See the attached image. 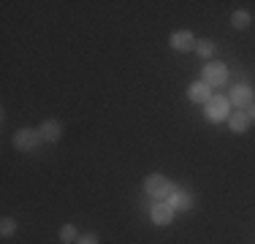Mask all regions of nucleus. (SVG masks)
Segmentation results:
<instances>
[{
	"mask_svg": "<svg viewBox=\"0 0 255 244\" xmlns=\"http://www.w3.org/2000/svg\"><path fill=\"white\" fill-rule=\"evenodd\" d=\"M41 136H44V141H60V136H63V125H60L57 120H46L44 125H41Z\"/></svg>",
	"mask_w": 255,
	"mask_h": 244,
	"instance_id": "obj_10",
	"label": "nucleus"
},
{
	"mask_svg": "<svg viewBox=\"0 0 255 244\" xmlns=\"http://www.w3.org/2000/svg\"><path fill=\"white\" fill-rule=\"evenodd\" d=\"M228 125L234 133H245L247 127H250V117H247V112H234L228 117Z\"/></svg>",
	"mask_w": 255,
	"mask_h": 244,
	"instance_id": "obj_11",
	"label": "nucleus"
},
{
	"mask_svg": "<svg viewBox=\"0 0 255 244\" xmlns=\"http://www.w3.org/2000/svg\"><path fill=\"white\" fill-rule=\"evenodd\" d=\"M196 52L201 54L204 60H212V57H215V52H217V46H215V41H212V38H201V41H196Z\"/></svg>",
	"mask_w": 255,
	"mask_h": 244,
	"instance_id": "obj_13",
	"label": "nucleus"
},
{
	"mask_svg": "<svg viewBox=\"0 0 255 244\" xmlns=\"http://www.w3.org/2000/svg\"><path fill=\"white\" fill-rule=\"evenodd\" d=\"M0 234H3V239L14 236L16 234V220L14 217H3V220H0Z\"/></svg>",
	"mask_w": 255,
	"mask_h": 244,
	"instance_id": "obj_14",
	"label": "nucleus"
},
{
	"mask_svg": "<svg viewBox=\"0 0 255 244\" xmlns=\"http://www.w3.org/2000/svg\"><path fill=\"white\" fill-rule=\"evenodd\" d=\"M187 95H190V101L204 103V106L212 101V98H215V95H212V87H209L206 82H193V84H190V90H187Z\"/></svg>",
	"mask_w": 255,
	"mask_h": 244,
	"instance_id": "obj_7",
	"label": "nucleus"
},
{
	"mask_svg": "<svg viewBox=\"0 0 255 244\" xmlns=\"http://www.w3.org/2000/svg\"><path fill=\"white\" fill-rule=\"evenodd\" d=\"M44 141V136H41V130H35V127H22V130L14 133V146L19 152H33L38 149V144Z\"/></svg>",
	"mask_w": 255,
	"mask_h": 244,
	"instance_id": "obj_2",
	"label": "nucleus"
},
{
	"mask_svg": "<svg viewBox=\"0 0 255 244\" xmlns=\"http://www.w3.org/2000/svg\"><path fill=\"white\" fill-rule=\"evenodd\" d=\"M245 112H247V117H250V122H255V101H253L250 106L245 109Z\"/></svg>",
	"mask_w": 255,
	"mask_h": 244,
	"instance_id": "obj_17",
	"label": "nucleus"
},
{
	"mask_svg": "<svg viewBox=\"0 0 255 244\" xmlns=\"http://www.w3.org/2000/svg\"><path fill=\"white\" fill-rule=\"evenodd\" d=\"M174 220V209L166 204V201H160V204L152 206V223L155 225H168Z\"/></svg>",
	"mask_w": 255,
	"mask_h": 244,
	"instance_id": "obj_9",
	"label": "nucleus"
},
{
	"mask_svg": "<svg viewBox=\"0 0 255 244\" xmlns=\"http://www.w3.org/2000/svg\"><path fill=\"white\" fill-rule=\"evenodd\" d=\"M171 49H177V52H190V49H196V38H193L190 30H179V33L171 35Z\"/></svg>",
	"mask_w": 255,
	"mask_h": 244,
	"instance_id": "obj_8",
	"label": "nucleus"
},
{
	"mask_svg": "<svg viewBox=\"0 0 255 244\" xmlns=\"http://www.w3.org/2000/svg\"><path fill=\"white\" fill-rule=\"evenodd\" d=\"M174 190H177L174 182L168 179V176H163V174H149L147 179H144V193H147L149 198H155L157 204H160V201H168Z\"/></svg>",
	"mask_w": 255,
	"mask_h": 244,
	"instance_id": "obj_1",
	"label": "nucleus"
},
{
	"mask_svg": "<svg viewBox=\"0 0 255 244\" xmlns=\"http://www.w3.org/2000/svg\"><path fill=\"white\" fill-rule=\"evenodd\" d=\"M228 114H231V101L228 98L215 95L209 103H206V120L209 122H223V120H228Z\"/></svg>",
	"mask_w": 255,
	"mask_h": 244,
	"instance_id": "obj_3",
	"label": "nucleus"
},
{
	"mask_svg": "<svg viewBox=\"0 0 255 244\" xmlns=\"http://www.w3.org/2000/svg\"><path fill=\"white\" fill-rule=\"evenodd\" d=\"M231 103H234L239 112H245L247 106L255 101V95H253V87L250 84H234V90H231V98H228Z\"/></svg>",
	"mask_w": 255,
	"mask_h": 244,
	"instance_id": "obj_5",
	"label": "nucleus"
},
{
	"mask_svg": "<svg viewBox=\"0 0 255 244\" xmlns=\"http://www.w3.org/2000/svg\"><path fill=\"white\" fill-rule=\"evenodd\" d=\"M60 239H63L65 244H71V242L79 239V231L74 228V225H63V228H60Z\"/></svg>",
	"mask_w": 255,
	"mask_h": 244,
	"instance_id": "obj_15",
	"label": "nucleus"
},
{
	"mask_svg": "<svg viewBox=\"0 0 255 244\" xmlns=\"http://www.w3.org/2000/svg\"><path fill=\"white\" fill-rule=\"evenodd\" d=\"M76 244H98V236L95 234H79Z\"/></svg>",
	"mask_w": 255,
	"mask_h": 244,
	"instance_id": "obj_16",
	"label": "nucleus"
},
{
	"mask_svg": "<svg viewBox=\"0 0 255 244\" xmlns=\"http://www.w3.org/2000/svg\"><path fill=\"white\" fill-rule=\"evenodd\" d=\"M201 82H206L209 87H223V84L228 82V68L223 63H209L204 68V76Z\"/></svg>",
	"mask_w": 255,
	"mask_h": 244,
	"instance_id": "obj_4",
	"label": "nucleus"
},
{
	"mask_svg": "<svg viewBox=\"0 0 255 244\" xmlns=\"http://www.w3.org/2000/svg\"><path fill=\"white\" fill-rule=\"evenodd\" d=\"M166 204L171 206L174 212H187V209H193V195L187 193V190H179V187H177V190L171 193V198H168Z\"/></svg>",
	"mask_w": 255,
	"mask_h": 244,
	"instance_id": "obj_6",
	"label": "nucleus"
},
{
	"mask_svg": "<svg viewBox=\"0 0 255 244\" xmlns=\"http://www.w3.org/2000/svg\"><path fill=\"white\" fill-rule=\"evenodd\" d=\"M250 22H253V14H250V11H245V8H239V11L231 14V24H234V30H247V27H250Z\"/></svg>",
	"mask_w": 255,
	"mask_h": 244,
	"instance_id": "obj_12",
	"label": "nucleus"
}]
</instances>
